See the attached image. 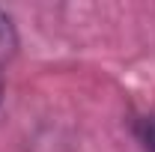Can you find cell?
<instances>
[{"instance_id":"6da1fadb","label":"cell","mask_w":155,"mask_h":152,"mask_svg":"<svg viewBox=\"0 0 155 152\" xmlns=\"http://www.w3.org/2000/svg\"><path fill=\"white\" fill-rule=\"evenodd\" d=\"M15 48H18L15 27H12L9 15H3V12H0V66H3V63H9V60L15 57Z\"/></svg>"},{"instance_id":"7a4b0ae2","label":"cell","mask_w":155,"mask_h":152,"mask_svg":"<svg viewBox=\"0 0 155 152\" xmlns=\"http://www.w3.org/2000/svg\"><path fill=\"white\" fill-rule=\"evenodd\" d=\"M134 134H137V140L143 143L146 152H155V114L140 116L134 122Z\"/></svg>"}]
</instances>
